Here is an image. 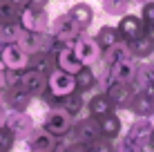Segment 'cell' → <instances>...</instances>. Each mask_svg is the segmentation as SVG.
<instances>
[{"instance_id":"cell-1","label":"cell","mask_w":154,"mask_h":152,"mask_svg":"<svg viewBox=\"0 0 154 152\" xmlns=\"http://www.w3.org/2000/svg\"><path fill=\"white\" fill-rule=\"evenodd\" d=\"M47 85H49V94L56 98H63V96H72V92L76 90V76L69 74L65 70H54L49 76H47Z\"/></svg>"},{"instance_id":"cell-2","label":"cell","mask_w":154,"mask_h":152,"mask_svg":"<svg viewBox=\"0 0 154 152\" xmlns=\"http://www.w3.org/2000/svg\"><path fill=\"white\" fill-rule=\"evenodd\" d=\"M5 125L11 130V134L16 137V141H25L31 134V130L36 128L31 114H27L25 110H9L7 123H5Z\"/></svg>"},{"instance_id":"cell-3","label":"cell","mask_w":154,"mask_h":152,"mask_svg":"<svg viewBox=\"0 0 154 152\" xmlns=\"http://www.w3.org/2000/svg\"><path fill=\"white\" fill-rule=\"evenodd\" d=\"M23 29L27 31H45L49 27V16H47L45 7H34V5H27L25 9H20L18 16Z\"/></svg>"},{"instance_id":"cell-4","label":"cell","mask_w":154,"mask_h":152,"mask_svg":"<svg viewBox=\"0 0 154 152\" xmlns=\"http://www.w3.org/2000/svg\"><path fill=\"white\" fill-rule=\"evenodd\" d=\"M42 128L51 132L54 137H63L72 128V114L67 110H49L42 116Z\"/></svg>"},{"instance_id":"cell-5","label":"cell","mask_w":154,"mask_h":152,"mask_svg":"<svg viewBox=\"0 0 154 152\" xmlns=\"http://www.w3.org/2000/svg\"><path fill=\"white\" fill-rule=\"evenodd\" d=\"M78 27H81V25H78L69 14H63V16H58V18L51 20L47 29H49V34L54 36L56 40L67 43V40H72V38L78 36Z\"/></svg>"},{"instance_id":"cell-6","label":"cell","mask_w":154,"mask_h":152,"mask_svg":"<svg viewBox=\"0 0 154 152\" xmlns=\"http://www.w3.org/2000/svg\"><path fill=\"white\" fill-rule=\"evenodd\" d=\"M58 137H54L51 132H47L45 128H34L31 130V134L27 139H25V143H27V150L29 152H54L56 145H58Z\"/></svg>"},{"instance_id":"cell-7","label":"cell","mask_w":154,"mask_h":152,"mask_svg":"<svg viewBox=\"0 0 154 152\" xmlns=\"http://www.w3.org/2000/svg\"><path fill=\"white\" fill-rule=\"evenodd\" d=\"M74 51H76L78 60H81L85 67H87V65H94V63L98 60V56H100L98 40L89 38V36H81V38L76 40V45H74Z\"/></svg>"},{"instance_id":"cell-8","label":"cell","mask_w":154,"mask_h":152,"mask_svg":"<svg viewBox=\"0 0 154 152\" xmlns=\"http://www.w3.org/2000/svg\"><path fill=\"white\" fill-rule=\"evenodd\" d=\"M29 65V54L18 43H5V67L23 72Z\"/></svg>"},{"instance_id":"cell-9","label":"cell","mask_w":154,"mask_h":152,"mask_svg":"<svg viewBox=\"0 0 154 152\" xmlns=\"http://www.w3.org/2000/svg\"><path fill=\"white\" fill-rule=\"evenodd\" d=\"M20 85H23L31 96H38L47 87V76L42 74L40 70H34V67H31L27 72H20Z\"/></svg>"},{"instance_id":"cell-10","label":"cell","mask_w":154,"mask_h":152,"mask_svg":"<svg viewBox=\"0 0 154 152\" xmlns=\"http://www.w3.org/2000/svg\"><path fill=\"white\" fill-rule=\"evenodd\" d=\"M109 74H112L114 83H132V78L136 74V65L132 63V58H121L109 65Z\"/></svg>"},{"instance_id":"cell-11","label":"cell","mask_w":154,"mask_h":152,"mask_svg":"<svg viewBox=\"0 0 154 152\" xmlns=\"http://www.w3.org/2000/svg\"><path fill=\"white\" fill-rule=\"evenodd\" d=\"M58 67H60V70H65V72H69V74H78L85 65L78 60L74 47H63V49L58 51Z\"/></svg>"},{"instance_id":"cell-12","label":"cell","mask_w":154,"mask_h":152,"mask_svg":"<svg viewBox=\"0 0 154 152\" xmlns=\"http://www.w3.org/2000/svg\"><path fill=\"white\" fill-rule=\"evenodd\" d=\"M23 34V25L20 20H5L0 23V40L2 43H16Z\"/></svg>"},{"instance_id":"cell-13","label":"cell","mask_w":154,"mask_h":152,"mask_svg":"<svg viewBox=\"0 0 154 152\" xmlns=\"http://www.w3.org/2000/svg\"><path fill=\"white\" fill-rule=\"evenodd\" d=\"M130 56V49L123 45V43H114L112 47H107V54H105V60H107V65H112V63L121 60V58H127Z\"/></svg>"},{"instance_id":"cell-14","label":"cell","mask_w":154,"mask_h":152,"mask_svg":"<svg viewBox=\"0 0 154 152\" xmlns=\"http://www.w3.org/2000/svg\"><path fill=\"white\" fill-rule=\"evenodd\" d=\"M69 16L74 20H76L78 25H87L89 20H92V9H89V5H74V9L69 11Z\"/></svg>"},{"instance_id":"cell-15","label":"cell","mask_w":154,"mask_h":152,"mask_svg":"<svg viewBox=\"0 0 154 152\" xmlns=\"http://www.w3.org/2000/svg\"><path fill=\"white\" fill-rule=\"evenodd\" d=\"M14 143H16V137L11 134V130L7 125H2L0 128V152H9L14 148Z\"/></svg>"},{"instance_id":"cell-16","label":"cell","mask_w":154,"mask_h":152,"mask_svg":"<svg viewBox=\"0 0 154 152\" xmlns=\"http://www.w3.org/2000/svg\"><path fill=\"white\" fill-rule=\"evenodd\" d=\"M103 7L107 14H123L127 9V0H103Z\"/></svg>"},{"instance_id":"cell-17","label":"cell","mask_w":154,"mask_h":152,"mask_svg":"<svg viewBox=\"0 0 154 152\" xmlns=\"http://www.w3.org/2000/svg\"><path fill=\"white\" fill-rule=\"evenodd\" d=\"M141 150H143V145H139L136 141H132L130 137H125L123 143H121V148H119V152H141Z\"/></svg>"},{"instance_id":"cell-18","label":"cell","mask_w":154,"mask_h":152,"mask_svg":"<svg viewBox=\"0 0 154 152\" xmlns=\"http://www.w3.org/2000/svg\"><path fill=\"white\" fill-rule=\"evenodd\" d=\"M92 110H94L96 114H107L109 105H107V101H105V98H94V103H92Z\"/></svg>"},{"instance_id":"cell-19","label":"cell","mask_w":154,"mask_h":152,"mask_svg":"<svg viewBox=\"0 0 154 152\" xmlns=\"http://www.w3.org/2000/svg\"><path fill=\"white\" fill-rule=\"evenodd\" d=\"M7 114H9V110H7V105H0V128H2L5 123H7Z\"/></svg>"},{"instance_id":"cell-20","label":"cell","mask_w":154,"mask_h":152,"mask_svg":"<svg viewBox=\"0 0 154 152\" xmlns=\"http://www.w3.org/2000/svg\"><path fill=\"white\" fill-rule=\"evenodd\" d=\"M0 70H5V43L0 40Z\"/></svg>"},{"instance_id":"cell-21","label":"cell","mask_w":154,"mask_h":152,"mask_svg":"<svg viewBox=\"0 0 154 152\" xmlns=\"http://www.w3.org/2000/svg\"><path fill=\"white\" fill-rule=\"evenodd\" d=\"M2 103H5V90L0 87V105H2Z\"/></svg>"},{"instance_id":"cell-22","label":"cell","mask_w":154,"mask_h":152,"mask_svg":"<svg viewBox=\"0 0 154 152\" xmlns=\"http://www.w3.org/2000/svg\"><path fill=\"white\" fill-rule=\"evenodd\" d=\"M150 141H152V148H154V130H152V137H150Z\"/></svg>"},{"instance_id":"cell-23","label":"cell","mask_w":154,"mask_h":152,"mask_svg":"<svg viewBox=\"0 0 154 152\" xmlns=\"http://www.w3.org/2000/svg\"><path fill=\"white\" fill-rule=\"evenodd\" d=\"M152 87H154V74H152Z\"/></svg>"},{"instance_id":"cell-24","label":"cell","mask_w":154,"mask_h":152,"mask_svg":"<svg viewBox=\"0 0 154 152\" xmlns=\"http://www.w3.org/2000/svg\"><path fill=\"white\" fill-rule=\"evenodd\" d=\"M139 2H147V0H139Z\"/></svg>"}]
</instances>
